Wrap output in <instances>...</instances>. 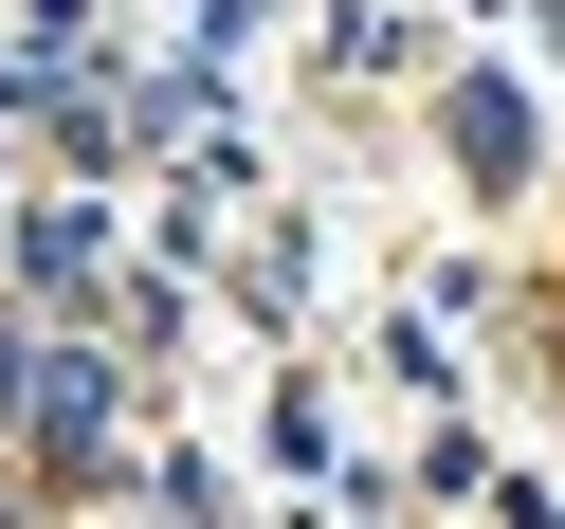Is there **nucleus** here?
I'll return each instance as SVG.
<instances>
[{
	"mask_svg": "<svg viewBox=\"0 0 565 529\" xmlns=\"http://www.w3.org/2000/svg\"><path fill=\"white\" fill-rule=\"evenodd\" d=\"M38 438H55V456L110 438V366H74V347H55V366H38Z\"/></svg>",
	"mask_w": 565,
	"mask_h": 529,
	"instance_id": "nucleus-1",
	"label": "nucleus"
},
{
	"mask_svg": "<svg viewBox=\"0 0 565 529\" xmlns=\"http://www.w3.org/2000/svg\"><path fill=\"white\" fill-rule=\"evenodd\" d=\"M456 147H475V165H492V183H511V165H529V110H511V92H492V74H475V92H456Z\"/></svg>",
	"mask_w": 565,
	"mask_h": 529,
	"instance_id": "nucleus-2",
	"label": "nucleus"
}]
</instances>
